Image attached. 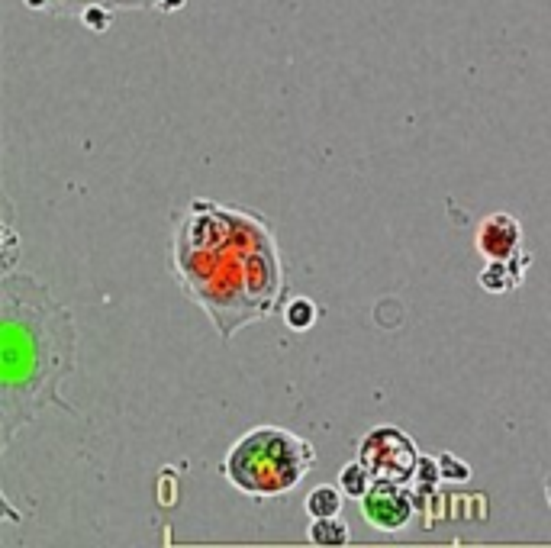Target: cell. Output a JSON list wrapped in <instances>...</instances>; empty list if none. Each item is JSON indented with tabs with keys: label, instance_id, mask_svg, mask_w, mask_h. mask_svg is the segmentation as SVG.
<instances>
[{
	"label": "cell",
	"instance_id": "1",
	"mask_svg": "<svg viewBox=\"0 0 551 548\" xmlns=\"http://www.w3.org/2000/svg\"><path fill=\"white\" fill-rule=\"evenodd\" d=\"M78 329L46 284L26 271L0 278V445L46 407L75 413L62 384L75 371Z\"/></svg>",
	"mask_w": 551,
	"mask_h": 548
},
{
	"label": "cell",
	"instance_id": "2",
	"mask_svg": "<svg viewBox=\"0 0 551 548\" xmlns=\"http://www.w3.org/2000/svg\"><path fill=\"white\" fill-rule=\"evenodd\" d=\"M265 216L232 210V236L226 245L213 252H178V281L191 291L197 304L213 316L223 339H232L245 323L261 320L249 297V281H245V255L252 245L268 236Z\"/></svg>",
	"mask_w": 551,
	"mask_h": 548
},
{
	"label": "cell",
	"instance_id": "3",
	"mask_svg": "<svg viewBox=\"0 0 551 548\" xmlns=\"http://www.w3.org/2000/svg\"><path fill=\"white\" fill-rule=\"evenodd\" d=\"M316 465V449L281 426H255L232 442L223 474L242 494L268 500L294 490Z\"/></svg>",
	"mask_w": 551,
	"mask_h": 548
},
{
	"label": "cell",
	"instance_id": "4",
	"mask_svg": "<svg viewBox=\"0 0 551 548\" xmlns=\"http://www.w3.org/2000/svg\"><path fill=\"white\" fill-rule=\"evenodd\" d=\"M358 458L371 471L374 481H397V484H413L419 461H423L416 442L397 426H374L358 442Z\"/></svg>",
	"mask_w": 551,
	"mask_h": 548
},
{
	"label": "cell",
	"instance_id": "5",
	"mask_svg": "<svg viewBox=\"0 0 551 548\" xmlns=\"http://www.w3.org/2000/svg\"><path fill=\"white\" fill-rule=\"evenodd\" d=\"M358 503H361L358 510L365 516V523L374 526L377 532H400L410 526V519L416 513L413 487L397 481H374Z\"/></svg>",
	"mask_w": 551,
	"mask_h": 548
},
{
	"label": "cell",
	"instance_id": "6",
	"mask_svg": "<svg viewBox=\"0 0 551 548\" xmlns=\"http://www.w3.org/2000/svg\"><path fill=\"white\" fill-rule=\"evenodd\" d=\"M474 245L487 262L500 258V262H510L522 252V223L513 213H490L481 220L474 233Z\"/></svg>",
	"mask_w": 551,
	"mask_h": 548
},
{
	"label": "cell",
	"instance_id": "7",
	"mask_svg": "<svg viewBox=\"0 0 551 548\" xmlns=\"http://www.w3.org/2000/svg\"><path fill=\"white\" fill-rule=\"evenodd\" d=\"M532 265V255L529 252H519L510 262H500V258H493V262L484 265V271L477 274V284L484 287L487 294H510L516 287L526 281V268Z\"/></svg>",
	"mask_w": 551,
	"mask_h": 548
},
{
	"label": "cell",
	"instance_id": "8",
	"mask_svg": "<svg viewBox=\"0 0 551 548\" xmlns=\"http://www.w3.org/2000/svg\"><path fill=\"white\" fill-rule=\"evenodd\" d=\"M307 539L319 548H345L348 542H352V526L345 523L342 513L339 516H323V519H313L310 523Z\"/></svg>",
	"mask_w": 551,
	"mask_h": 548
},
{
	"label": "cell",
	"instance_id": "9",
	"mask_svg": "<svg viewBox=\"0 0 551 548\" xmlns=\"http://www.w3.org/2000/svg\"><path fill=\"white\" fill-rule=\"evenodd\" d=\"M342 490H339V484L332 487V484H319V487H313L310 494H307V500H303V507H307V513H310V519H323V516H339L342 513Z\"/></svg>",
	"mask_w": 551,
	"mask_h": 548
},
{
	"label": "cell",
	"instance_id": "10",
	"mask_svg": "<svg viewBox=\"0 0 551 548\" xmlns=\"http://www.w3.org/2000/svg\"><path fill=\"white\" fill-rule=\"evenodd\" d=\"M339 490L348 497V500H361L368 494V487L374 484V478H371V471L361 465V458H355V461H348V465L339 471Z\"/></svg>",
	"mask_w": 551,
	"mask_h": 548
},
{
	"label": "cell",
	"instance_id": "11",
	"mask_svg": "<svg viewBox=\"0 0 551 548\" xmlns=\"http://www.w3.org/2000/svg\"><path fill=\"white\" fill-rule=\"evenodd\" d=\"M316 316H319V310H316V304L310 297H294L284 307V320H287L290 329H294V333H307V329L316 323Z\"/></svg>",
	"mask_w": 551,
	"mask_h": 548
},
{
	"label": "cell",
	"instance_id": "12",
	"mask_svg": "<svg viewBox=\"0 0 551 548\" xmlns=\"http://www.w3.org/2000/svg\"><path fill=\"white\" fill-rule=\"evenodd\" d=\"M435 461H439V474H442L445 484H464V481H471V468L464 465L461 458H455L452 452H439V455H435Z\"/></svg>",
	"mask_w": 551,
	"mask_h": 548
},
{
	"label": "cell",
	"instance_id": "13",
	"mask_svg": "<svg viewBox=\"0 0 551 548\" xmlns=\"http://www.w3.org/2000/svg\"><path fill=\"white\" fill-rule=\"evenodd\" d=\"M113 7L110 4H91V7H84L81 10V23L87 26L91 33H107L110 30V23H113Z\"/></svg>",
	"mask_w": 551,
	"mask_h": 548
},
{
	"label": "cell",
	"instance_id": "14",
	"mask_svg": "<svg viewBox=\"0 0 551 548\" xmlns=\"http://www.w3.org/2000/svg\"><path fill=\"white\" fill-rule=\"evenodd\" d=\"M23 4L36 13H52V17H75L78 20L75 0H23Z\"/></svg>",
	"mask_w": 551,
	"mask_h": 548
},
{
	"label": "cell",
	"instance_id": "15",
	"mask_svg": "<svg viewBox=\"0 0 551 548\" xmlns=\"http://www.w3.org/2000/svg\"><path fill=\"white\" fill-rule=\"evenodd\" d=\"M4 239H7V252H4V274L7 271H13V262H17V236H13V229H10V223L4 226Z\"/></svg>",
	"mask_w": 551,
	"mask_h": 548
},
{
	"label": "cell",
	"instance_id": "16",
	"mask_svg": "<svg viewBox=\"0 0 551 548\" xmlns=\"http://www.w3.org/2000/svg\"><path fill=\"white\" fill-rule=\"evenodd\" d=\"M184 4L187 0H155V13H178V10H184Z\"/></svg>",
	"mask_w": 551,
	"mask_h": 548
},
{
	"label": "cell",
	"instance_id": "17",
	"mask_svg": "<svg viewBox=\"0 0 551 548\" xmlns=\"http://www.w3.org/2000/svg\"><path fill=\"white\" fill-rule=\"evenodd\" d=\"M113 10H139V0H110Z\"/></svg>",
	"mask_w": 551,
	"mask_h": 548
},
{
	"label": "cell",
	"instance_id": "18",
	"mask_svg": "<svg viewBox=\"0 0 551 548\" xmlns=\"http://www.w3.org/2000/svg\"><path fill=\"white\" fill-rule=\"evenodd\" d=\"M75 4H78V17H81L84 7H91V4H110V0H75ZM110 7H113V4H110Z\"/></svg>",
	"mask_w": 551,
	"mask_h": 548
},
{
	"label": "cell",
	"instance_id": "19",
	"mask_svg": "<svg viewBox=\"0 0 551 548\" xmlns=\"http://www.w3.org/2000/svg\"><path fill=\"white\" fill-rule=\"evenodd\" d=\"M155 7V0H139V10H152Z\"/></svg>",
	"mask_w": 551,
	"mask_h": 548
},
{
	"label": "cell",
	"instance_id": "20",
	"mask_svg": "<svg viewBox=\"0 0 551 548\" xmlns=\"http://www.w3.org/2000/svg\"><path fill=\"white\" fill-rule=\"evenodd\" d=\"M545 500H548V507H551V478L545 481Z\"/></svg>",
	"mask_w": 551,
	"mask_h": 548
}]
</instances>
